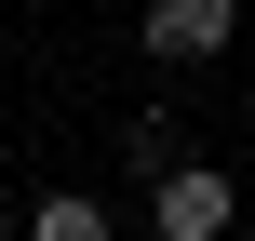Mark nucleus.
<instances>
[{"label":"nucleus","mask_w":255,"mask_h":241,"mask_svg":"<svg viewBox=\"0 0 255 241\" xmlns=\"http://www.w3.org/2000/svg\"><path fill=\"white\" fill-rule=\"evenodd\" d=\"M229 228H242V188H229L215 161L175 148V161L148 174V241H229Z\"/></svg>","instance_id":"f257e3e1"},{"label":"nucleus","mask_w":255,"mask_h":241,"mask_svg":"<svg viewBox=\"0 0 255 241\" xmlns=\"http://www.w3.org/2000/svg\"><path fill=\"white\" fill-rule=\"evenodd\" d=\"M148 67H215L229 40H242V0H148Z\"/></svg>","instance_id":"f03ea898"},{"label":"nucleus","mask_w":255,"mask_h":241,"mask_svg":"<svg viewBox=\"0 0 255 241\" xmlns=\"http://www.w3.org/2000/svg\"><path fill=\"white\" fill-rule=\"evenodd\" d=\"M27 241H121V215H108L94 188H40V201H27Z\"/></svg>","instance_id":"7ed1b4c3"},{"label":"nucleus","mask_w":255,"mask_h":241,"mask_svg":"<svg viewBox=\"0 0 255 241\" xmlns=\"http://www.w3.org/2000/svg\"><path fill=\"white\" fill-rule=\"evenodd\" d=\"M121 148H134V174H161V161H175V107H134V121H121Z\"/></svg>","instance_id":"20e7f679"},{"label":"nucleus","mask_w":255,"mask_h":241,"mask_svg":"<svg viewBox=\"0 0 255 241\" xmlns=\"http://www.w3.org/2000/svg\"><path fill=\"white\" fill-rule=\"evenodd\" d=\"M242 121H255V80H242Z\"/></svg>","instance_id":"39448f33"}]
</instances>
